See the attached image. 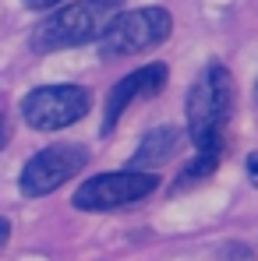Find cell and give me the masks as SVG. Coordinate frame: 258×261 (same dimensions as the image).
<instances>
[{"instance_id": "cell-1", "label": "cell", "mask_w": 258, "mask_h": 261, "mask_svg": "<svg viewBox=\"0 0 258 261\" xmlns=\"http://www.w3.org/2000/svg\"><path fill=\"white\" fill-rule=\"evenodd\" d=\"M233 120V74L223 64H209L187 92V138L198 152L223 155L226 127Z\"/></svg>"}, {"instance_id": "cell-2", "label": "cell", "mask_w": 258, "mask_h": 261, "mask_svg": "<svg viewBox=\"0 0 258 261\" xmlns=\"http://www.w3.org/2000/svg\"><path fill=\"white\" fill-rule=\"evenodd\" d=\"M170 32L173 18L167 7H138L110 18L99 32V43H103V57H134L167 43Z\"/></svg>"}, {"instance_id": "cell-3", "label": "cell", "mask_w": 258, "mask_h": 261, "mask_svg": "<svg viewBox=\"0 0 258 261\" xmlns=\"http://www.w3.org/2000/svg\"><path fill=\"white\" fill-rule=\"evenodd\" d=\"M103 18L106 11L96 4V0H78V4H67L60 11H53L50 18H43L32 32V49L36 53H53V49H71V46H82L99 39L103 32Z\"/></svg>"}, {"instance_id": "cell-4", "label": "cell", "mask_w": 258, "mask_h": 261, "mask_svg": "<svg viewBox=\"0 0 258 261\" xmlns=\"http://www.w3.org/2000/svg\"><path fill=\"white\" fill-rule=\"evenodd\" d=\"M92 110V92L82 85H43L21 99V117L32 130H60Z\"/></svg>"}, {"instance_id": "cell-5", "label": "cell", "mask_w": 258, "mask_h": 261, "mask_svg": "<svg viewBox=\"0 0 258 261\" xmlns=\"http://www.w3.org/2000/svg\"><path fill=\"white\" fill-rule=\"evenodd\" d=\"M88 163V148L85 145H75V141H60V145H50L43 152H36L25 170L18 176V187L25 198H43L53 194L60 184H67L71 176H78Z\"/></svg>"}, {"instance_id": "cell-6", "label": "cell", "mask_w": 258, "mask_h": 261, "mask_svg": "<svg viewBox=\"0 0 258 261\" xmlns=\"http://www.w3.org/2000/svg\"><path fill=\"white\" fill-rule=\"evenodd\" d=\"M159 187L156 173H134V170H121V173H99L85 180L71 205L82 208V212H110V208H121V205H131V201H142L149 198L152 191Z\"/></svg>"}, {"instance_id": "cell-7", "label": "cell", "mask_w": 258, "mask_h": 261, "mask_svg": "<svg viewBox=\"0 0 258 261\" xmlns=\"http://www.w3.org/2000/svg\"><path fill=\"white\" fill-rule=\"evenodd\" d=\"M163 85H167V64H149V67H138V71L124 74L117 85L110 88V95H106V106H103V134H110V130L117 127L121 113L128 110L138 95H156V92H163Z\"/></svg>"}, {"instance_id": "cell-8", "label": "cell", "mask_w": 258, "mask_h": 261, "mask_svg": "<svg viewBox=\"0 0 258 261\" xmlns=\"http://www.w3.org/2000/svg\"><path fill=\"white\" fill-rule=\"evenodd\" d=\"M184 145V130L167 124V127H156L149 130V138L134 148V155H131V166L134 173H152L156 166H163V163H170L173 155H177V148Z\"/></svg>"}, {"instance_id": "cell-9", "label": "cell", "mask_w": 258, "mask_h": 261, "mask_svg": "<svg viewBox=\"0 0 258 261\" xmlns=\"http://www.w3.org/2000/svg\"><path fill=\"white\" fill-rule=\"evenodd\" d=\"M219 159L223 155H205V152H198L180 173H177V180H173V191L170 194H184V191H191L198 180H205V176H213L216 173V166H219Z\"/></svg>"}, {"instance_id": "cell-10", "label": "cell", "mask_w": 258, "mask_h": 261, "mask_svg": "<svg viewBox=\"0 0 258 261\" xmlns=\"http://www.w3.org/2000/svg\"><path fill=\"white\" fill-rule=\"evenodd\" d=\"M29 11H46V7H57V4H64V0H21Z\"/></svg>"}, {"instance_id": "cell-11", "label": "cell", "mask_w": 258, "mask_h": 261, "mask_svg": "<svg viewBox=\"0 0 258 261\" xmlns=\"http://www.w3.org/2000/svg\"><path fill=\"white\" fill-rule=\"evenodd\" d=\"M7 141H11V124H7V117L0 113V148H4Z\"/></svg>"}, {"instance_id": "cell-12", "label": "cell", "mask_w": 258, "mask_h": 261, "mask_svg": "<svg viewBox=\"0 0 258 261\" xmlns=\"http://www.w3.org/2000/svg\"><path fill=\"white\" fill-rule=\"evenodd\" d=\"M11 240V222L7 219H0V251H4V244Z\"/></svg>"}, {"instance_id": "cell-13", "label": "cell", "mask_w": 258, "mask_h": 261, "mask_svg": "<svg viewBox=\"0 0 258 261\" xmlns=\"http://www.w3.org/2000/svg\"><path fill=\"white\" fill-rule=\"evenodd\" d=\"M248 173H251V180H258V152L248 155Z\"/></svg>"}, {"instance_id": "cell-14", "label": "cell", "mask_w": 258, "mask_h": 261, "mask_svg": "<svg viewBox=\"0 0 258 261\" xmlns=\"http://www.w3.org/2000/svg\"><path fill=\"white\" fill-rule=\"evenodd\" d=\"M96 4H99V7H103V11H113V7H117V4H121V0H96Z\"/></svg>"}]
</instances>
